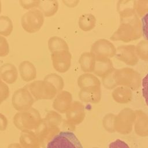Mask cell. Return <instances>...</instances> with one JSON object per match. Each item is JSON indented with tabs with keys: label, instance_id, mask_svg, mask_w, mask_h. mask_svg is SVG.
Masks as SVG:
<instances>
[{
	"label": "cell",
	"instance_id": "obj_1",
	"mask_svg": "<svg viewBox=\"0 0 148 148\" xmlns=\"http://www.w3.org/2000/svg\"><path fill=\"white\" fill-rule=\"evenodd\" d=\"M42 121L39 112L33 108L18 112L13 118L14 125L21 132L35 131L40 125Z\"/></svg>",
	"mask_w": 148,
	"mask_h": 148
},
{
	"label": "cell",
	"instance_id": "obj_2",
	"mask_svg": "<svg viewBox=\"0 0 148 148\" xmlns=\"http://www.w3.org/2000/svg\"><path fill=\"white\" fill-rule=\"evenodd\" d=\"M25 87L31 93L35 101L51 99L56 97L58 93L56 88L51 83L44 79L33 81L27 84Z\"/></svg>",
	"mask_w": 148,
	"mask_h": 148
},
{
	"label": "cell",
	"instance_id": "obj_3",
	"mask_svg": "<svg viewBox=\"0 0 148 148\" xmlns=\"http://www.w3.org/2000/svg\"><path fill=\"white\" fill-rule=\"evenodd\" d=\"M45 16L38 9H33L25 13L21 17V24L23 29L29 34L39 31L43 25Z\"/></svg>",
	"mask_w": 148,
	"mask_h": 148
},
{
	"label": "cell",
	"instance_id": "obj_4",
	"mask_svg": "<svg viewBox=\"0 0 148 148\" xmlns=\"http://www.w3.org/2000/svg\"><path fill=\"white\" fill-rule=\"evenodd\" d=\"M46 148H83L80 142L71 131L59 132L47 143Z\"/></svg>",
	"mask_w": 148,
	"mask_h": 148
},
{
	"label": "cell",
	"instance_id": "obj_5",
	"mask_svg": "<svg viewBox=\"0 0 148 148\" xmlns=\"http://www.w3.org/2000/svg\"><path fill=\"white\" fill-rule=\"evenodd\" d=\"M35 101V99L25 86L15 91L12 98V105L18 112L31 108Z\"/></svg>",
	"mask_w": 148,
	"mask_h": 148
},
{
	"label": "cell",
	"instance_id": "obj_6",
	"mask_svg": "<svg viewBox=\"0 0 148 148\" xmlns=\"http://www.w3.org/2000/svg\"><path fill=\"white\" fill-rule=\"evenodd\" d=\"M34 132L39 138L40 146L45 148L53 138L59 132V130L57 127L47 125L42 119L41 124Z\"/></svg>",
	"mask_w": 148,
	"mask_h": 148
},
{
	"label": "cell",
	"instance_id": "obj_7",
	"mask_svg": "<svg viewBox=\"0 0 148 148\" xmlns=\"http://www.w3.org/2000/svg\"><path fill=\"white\" fill-rule=\"evenodd\" d=\"M54 68L58 72H65L68 70L71 64V55L68 50L54 52L51 54Z\"/></svg>",
	"mask_w": 148,
	"mask_h": 148
},
{
	"label": "cell",
	"instance_id": "obj_8",
	"mask_svg": "<svg viewBox=\"0 0 148 148\" xmlns=\"http://www.w3.org/2000/svg\"><path fill=\"white\" fill-rule=\"evenodd\" d=\"M0 77L6 84H12L18 78V71L14 65L5 63L0 66Z\"/></svg>",
	"mask_w": 148,
	"mask_h": 148
},
{
	"label": "cell",
	"instance_id": "obj_9",
	"mask_svg": "<svg viewBox=\"0 0 148 148\" xmlns=\"http://www.w3.org/2000/svg\"><path fill=\"white\" fill-rule=\"evenodd\" d=\"M18 71L21 78L25 82H33L37 76V71L34 65L30 61H22L18 66Z\"/></svg>",
	"mask_w": 148,
	"mask_h": 148
},
{
	"label": "cell",
	"instance_id": "obj_10",
	"mask_svg": "<svg viewBox=\"0 0 148 148\" xmlns=\"http://www.w3.org/2000/svg\"><path fill=\"white\" fill-rule=\"evenodd\" d=\"M71 99L69 92L65 91L59 92L53 101V107L57 112L64 113L68 109Z\"/></svg>",
	"mask_w": 148,
	"mask_h": 148
},
{
	"label": "cell",
	"instance_id": "obj_11",
	"mask_svg": "<svg viewBox=\"0 0 148 148\" xmlns=\"http://www.w3.org/2000/svg\"><path fill=\"white\" fill-rule=\"evenodd\" d=\"M19 140L23 148H40L41 146L39 138L34 131L21 132Z\"/></svg>",
	"mask_w": 148,
	"mask_h": 148
},
{
	"label": "cell",
	"instance_id": "obj_12",
	"mask_svg": "<svg viewBox=\"0 0 148 148\" xmlns=\"http://www.w3.org/2000/svg\"><path fill=\"white\" fill-rule=\"evenodd\" d=\"M38 8L44 16L49 17L56 13L58 8V3L56 1H40Z\"/></svg>",
	"mask_w": 148,
	"mask_h": 148
},
{
	"label": "cell",
	"instance_id": "obj_13",
	"mask_svg": "<svg viewBox=\"0 0 148 148\" xmlns=\"http://www.w3.org/2000/svg\"><path fill=\"white\" fill-rule=\"evenodd\" d=\"M48 49L51 53L57 51L68 50V46L65 42L58 36H52L47 42Z\"/></svg>",
	"mask_w": 148,
	"mask_h": 148
},
{
	"label": "cell",
	"instance_id": "obj_14",
	"mask_svg": "<svg viewBox=\"0 0 148 148\" xmlns=\"http://www.w3.org/2000/svg\"><path fill=\"white\" fill-rule=\"evenodd\" d=\"M13 30V25L11 19L6 16H0V35L9 36Z\"/></svg>",
	"mask_w": 148,
	"mask_h": 148
},
{
	"label": "cell",
	"instance_id": "obj_15",
	"mask_svg": "<svg viewBox=\"0 0 148 148\" xmlns=\"http://www.w3.org/2000/svg\"><path fill=\"white\" fill-rule=\"evenodd\" d=\"M82 110L81 105L78 102H75L67 113V117L69 120L77 122L82 118Z\"/></svg>",
	"mask_w": 148,
	"mask_h": 148
},
{
	"label": "cell",
	"instance_id": "obj_16",
	"mask_svg": "<svg viewBox=\"0 0 148 148\" xmlns=\"http://www.w3.org/2000/svg\"><path fill=\"white\" fill-rule=\"evenodd\" d=\"M43 79L51 83L56 88L58 92H59L63 88L64 82L62 78L56 73H49Z\"/></svg>",
	"mask_w": 148,
	"mask_h": 148
},
{
	"label": "cell",
	"instance_id": "obj_17",
	"mask_svg": "<svg viewBox=\"0 0 148 148\" xmlns=\"http://www.w3.org/2000/svg\"><path fill=\"white\" fill-rule=\"evenodd\" d=\"M61 119V116L56 112L50 110L46 113L45 117L43 120L47 125L57 127L60 124Z\"/></svg>",
	"mask_w": 148,
	"mask_h": 148
},
{
	"label": "cell",
	"instance_id": "obj_18",
	"mask_svg": "<svg viewBox=\"0 0 148 148\" xmlns=\"http://www.w3.org/2000/svg\"><path fill=\"white\" fill-rule=\"evenodd\" d=\"M9 53V45L5 37L0 35V57H5Z\"/></svg>",
	"mask_w": 148,
	"mask_h": 148
},
{
	"label": "cell",
	"instance_id": "obj_19",
	"mask_svg": "<svg viewBox=\"0 0 148 148\" xmlns=\"http://www.w3.org/2000/svg\"><path fill=\"white\" fill-rule=\"evenodd\" d=\"M40 1H32V0H20L19 1V3L20 6L24 9L31 10L38 8L39 4Z\"/></svg>",
	"mask_w": 148,
	"mask_h": 148
},
{
	"label": "cell",
	"instance_id": "obj_20",
	"mask_svg": "<svg viewBox=\"0 0 148 148\" xmlns=\"http://www.w3.org/2000/svg\"><path fill=\"white\" fill-rule=\"evenodd\" d=\"M9 88L6 83L2 82L0 84V105L9 96Z\"/></svg>",
	"mask_w": 148,
	"mask_h": 148
},
{
	"label": "cell",
	"instance_id": "obj_21",
	"mask_svg": "<svg viewBox=\"0 0 148 148\" xmlns=\"http://www.w3.org/2000/svg\"><path fill=\"white\" fill-rule=\"evenodd\" d=\"M142 94L148 106V73L142 80Z\"/></svg>",
	"mask_w": 148,
	"mask_h": 148
},
{
	"label": "cell",
	"instance_id": "obj_22",
	"mask_svg": "<svg viewBox=\"0 0 148 148\" xmlns=\"http://www.w3.org/2000/svg\"><path fill=\"white\" fill-rule=\"evenodd\" d=\"M108 148H130L126 142L120 139H116L111 142Z\"/></svg>",
	"mask_w": 148,
	"mask_h": 148
},
{
	"label": "cell",
	"instance_id": "obj_23",
	"mask_svg": "<svg viewBox=\"0 0 148 148\" xmlns=\"http://www.w3.org/2000/svg\"><path fill=\"white\" fill-rule=\"evenodd\" d=\"M142 32L145 38L148 40V13L142 18Z\"/></svg>",
	"mask_w": 148,
	"mask_h": 148
},
{
	"label": "cell",
	"instance_id": "obj_24",
	"mask_svg": "<svg viewBox=\"0 0 148 148\" xmlns=\"http://www.w3.org/2000/svg\"><path fill=\"white\" fill-rule=\"evenodd\" d=\"M8 124L6 117L2 113H0V131H5Z\"/></svg>",
	"mask_w": 148,
	"mask_h": 148
},
{
	"label": "cell",
	"instance_id": "obj_25",
	"mask_svg": "<svg viewBox=\"0 0 148 148\" xmlns=\"http://www.w3.org/2000/svg\"><path fill=\"white\" fill-rule=\"evenodd\" d=\"M8 148H23L20 143H11L8 146Z\"/></svg>",
	"mask_w": 148,
	"mask_h": 148
},
{
	"label": "cell",
	"instance_id": "obj_26",
	"mask_svg": "<svg viewBox=\"0 0 148 148\" xmlns=\"http://www.w3.org/2000/svg\"><path fill=\"white\" fill-rule=\"evenodd\" d=\"M1 12H2V2L0 1V14L1 13Z\"/></svg>",
	"mask_w": 148,
	"mask_h": 148
},
{
	"label": "cell",
	"instance_id": "obj_27",
	"mask_svg": "<svg viewBox=\"0 0 148 148\" xmlns=\"http://www.w3.org/2000/svg\"><path fill=\"white\" fill-rule=\"evenodd\" d=\"M2 82H3V81L2 80V79H1V77H0V84L2 83Z\"/></svg>",
	"mask_w": 148,
	"mask_h": 148
}]
</instances>
